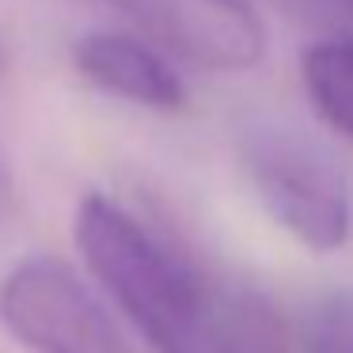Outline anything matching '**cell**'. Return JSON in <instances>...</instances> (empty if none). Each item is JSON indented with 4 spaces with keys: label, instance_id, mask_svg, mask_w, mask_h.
Wrapping results in <instances>:
<instances>
[{
    "label": "cell",
    "instance_id": "obj_1",
    "mask_svg": "<svg viewBox=\"0 0 353 353\" xmlns=\"http://www.w3.org/2000/svg\"><path fill=\"white\" fill-rule=\"evenodd\" d=\"M72 236L99 289L156 353H285V323L266 292L209 270L114 198L88 194Z\"/></svg>",
    "mask_w": 353,
    "mask_h": 353
},
{
    "label": "cell",
    "instance_id": "obj_2",
    "mask_svg": "<svg viewBox=\"0 0 353 353\" xmlns=\"http://www.w3.org/2000/svg\"><path fill=\"white\" fill-rule=\"evenodd\" d=\"M243 168L270 216L296 243L319 254L350 243V186L330 152L312 137L289 125H251L243 133Z\"/></svg>",
    "mask_w": 353,
    "mask_h": 353
},
{
    "label": "cell",
    "instance_id": "obj_3",
    "mask_svg": "<svg viewBox=\"0 0 353 353\" xmlns=\"http://www.w3.org/2000/svg\"><path fill=\"white\" fill-rule=\"evenodd\" d=\"M0 323L31 353H130L92 285L57 254H27L0 277Z\"/></svg>",
    "mask_w": 353,
    "mask_h": 353
},
{
    "label": "cell",
    "instance_id": "obj_4",
    "mask_svg": "<svg viewBox=\"0 0 353 353\" xmlns=\"http://www.w3.org/2000/svg\"><path fill=\"white\" fill-rule=\"evenodd\" d=\"M156 46L198 69L243 72L266 54V31L247 0H107Z\"/></svg>",
    "mask_w": 353,
    "mask_h": 353
},
{
    "label": "cell",
    "instance_id": "obj_5",
    "mask_svg": "<svg viewBox=\"0 0 353 353\" xmlns=\"http://www.w3.org/2000/svg\"><path fill=\"white\" fill-rule=\"evenodd\" d=\"M72 61L84 80H92L99 92L118 95L125 103L160 110V114L186 107V88L179 72L148 42L133 39V34L92 31L72 46Z\"/></svg>",
    "mask_w": 353,
    "mask_h": 353
},
{
    "label": "cell",
    "instance_id": "obj_6",
    "mask_svg": "<svg viewBox=\"0 0 353 353\" xmlns=\"http://www.w3.org/2000/svg\"><path fill=\"white\" fill-rule=\"evenodd\" d=\"M307 99L338 133L353 137V39H327L300 57Z\"/></svg>",
    "mask_w": 353,
    "mask_h": 353
},
{
    "label": "cell",
    "instance_id": "obj_7",
    "mask_svg": "<svg viewBox=\"0 0 353 353\" xmlns=\"http://www.w3.org/2000/svg\"><path fill=\"white\" fill-rule=\"evenodd\" d=\"M307 353H353V285L315 300L304 327Z\"/></svg>",
    "mask_w": 353,
    "mask_h": 353
},
{
    "label": "cell",
    "instance_id": "obj_8",
    "mask_svg": "<svg viewBox=\"0 0 353 353\" xmlns=\"http://www.w3.org/2000/svg\"><path fill=\"white\" fill-rule=\"evenodd\" d=\"M4 194H8V171H4V163H0V201H4Z\"/></svg>",
    "mask_w": 353,
    "mask_h": 353
},
{
    "label": "cell",
    "instance_id": "obj_9",
    "mask_svg": "<svg viewBox=\"0 0 353 353\" xmlns=\"http://www.w3.org/2000/svg\"><path fill=\"white\" fill-rule=\"evenodd\" d=\"M345 4H353V0H345Z\"/></svg>",
    "mask_w": 353,
    "mask_h": 353
}]
</instances>
